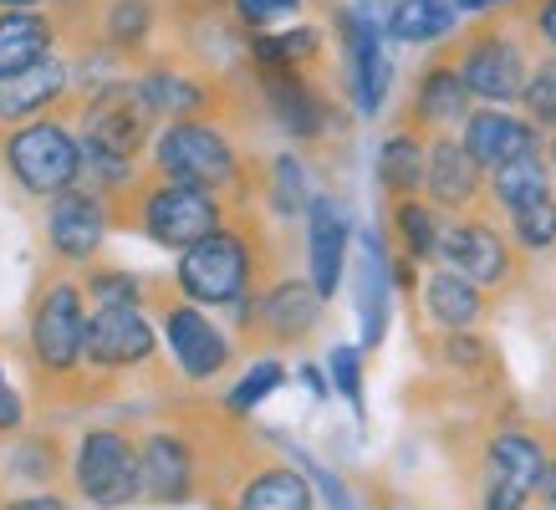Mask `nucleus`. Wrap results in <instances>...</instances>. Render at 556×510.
<instances>
[{
    "mask_svg": "<svg viewBox=\"0 0 556 510\" xmlns=\"http://www.w3.org/2000/svg\"><path fill=\"white\" fill-rule=\"evenodd\" d=\"M87 317H92V302L83 291V276H67V266H51L26 302V362L47 398L92 404V393L102 388L87 373Z\"/></svg>",
    "mask_w": 556,
    "mask_h": 510,
    "instance_id": "f257e3e1",
    "label": "nucleus"
},
{
    "mask_svg": "<svg viewBox=\"0 0 556 510\" xmlns=\"http://www.w3.org/2000/svg\"><path fill=\"white\" fill-rule=\"evenodd\" d=\"M153 102L143 98L138 82H108L102 92H92L83 107V174L87 189L98 194H123L134 184L138 153L149 149L153 138Z\"/></svg>",
    "mask_w": 556,
    "mask_h": 510,
    "instance_id": "f03ea898",
    "label": "nucleus"
},
{
    "mask_svg": "<svg viewBox=\"0 0 556 510\" xmlns=\"http://www.w3.org/2000/svg\"><path fill=\"white\" fill-rule=\"evenodd\" d=\"M128 200L113 220L134 225L138 235H149L153 245H164V251H194L200 240H210L225 225V204L219 194L210 189H194V184H179V179H164V174H143L134 184L123 189Z\"/></svg>",
    "mask_w": 556,
    "mask_h": 510,
    "instance_id": "7ed1b4c3",
    "label": "nucleus"
},
{
    "mask_svg": "<svg viewBox=\"0 0 556 510\" xmlns=\"http://www.w3.org/2000/svg\"><path fill=\"white\" fill-rule=\"evenodd\" d=\"M0 169L31 200H56L83 179V138L62 118H36L21 128H0Z\"/></svg>",
    "mask_w": 556,
    "mask_h": 510,
    "instance_id": "20e7f679",
    "label": "nucleus"
},
{
    "mask_svg": "<svg viewBox=\"0 0 556 510\" xmlns=\"http://www.w3.org/2000/svg\"><path fill=\"white\" fill-rule=\"evenodd\" d=\"M194 306H240L255 296V245L236 225H219L210 240L179 255L169 281Z\"/></svg>",
    "mask_w": 556,
    "mask_h": 510,
    "instance_id": "39448f33",
    "label": "nucleus"
},
{
    "mask_svg": "<svg viewBox=\"0 0 556 510\" xmlns=\"http://www.w3.org/2000/svg\"><path fill=\"white\" fill-rule=\"evenodd\" d=\"M72 490L98 510H123L143 500V464H138V434L128 429H87L72 444Z\"/></svg>",
    "mask_w": 556,
    "mask_h": 510,
    "instance_id": "423d86ee",
    "label": "nucleus"
},
{
    "mask_svg": "<svg viewBox=\"0 0 556 510\" xmlns=\"http://www.w3.org/2000/svg\"><path fill=\"white\" fill-rule=\"evenodd\" d=\"M149 306H153V317H159V337L169 342V357H174V368H179V378L215 383L236 362V342L204 317V306L185 302L174 286H149Z\"/></svg>",
    "mask_w": 556,
    "mask_h": 510,
    "instance_id": "0eeeda50",
    "label": "nucleus"
},
{
    "mask_svg": "<svg viewBox=\"0 0 556 510\" xmlns=\"http://www.w3.org/2000/svg\"><path fill=\"white\" fill-rule=\"evenodd\" d=\"M149 169L164 174V179H179V184H194V189L219 194V189H230L240 179V153L219 128L189 118V123L159 128Z\"/></svg>",
    "mask_w": 556,
    "mask_h": 510,
    "instance_id": "6e6552de",
    "label": "nucleus"
},
{
    "mask_svg": "<svg viewBox=\"0 0 556 510\" xmlns=\"http://www.w3.org/2000/svg\"><path fill=\"white\" fill-rule=\"evenodd\" d=\"M159 357V327L149 322L143 306H92L87 317V373L102 388L113 378L143 373Z\"/></svg>",
    "mask_w": 556,
    "mask_h": 510,
    "instance_id": "1a4fd4ad",
    "label": "nucleus"
},
{
    "mask_svg": "<svg viewBox=\"0 0 556 510\" xmlns=\"http://www.w3.org/2000/svg\"><path fill=\"white\" fill-rule=\"evenodd\" d=\"M317 322L321 296L302 276H281V281L255 291L251 302H240V332H245V342L255 337V347H296L317 332Z\"/></svg>",
    "mask_w": 556,
    "mask_h": 510,
    "instance_id": "9d476101",
    "label": "nucleus"
},
{
    "mask_svg": "<svg viewBox=\"0 0 556 510\" xmlns=\"http://www.w3.org/2000/svg\"><path fill=\"white\" fill-rule=\"evenodd\" d=\"M108 230H113V209H108V194H98V189L77 184L47 204V251L56 266L87 271L98 260Z\"/></svg>",
    "mask_w": 556,
    "mask_h": 510,
    "instance_id": "9b49d317",
    "label": "nucleus"
},
{
    "mask_svg": "<svg viewBox=\"0 0 556 510\" xmlns=\"http://www.w3.org/2000/svg\"><path fill=\"white\" fill-rule=\"evenodd\" d=\"M439 266L459 271L480 291H495L516 276V240H510L495 220H485V215H459V220L444 230Z\"/></svg>",
    "mask_w": 556,
    "mask_h": 510,
    "instance_id": "f8f14e48",
    "label": "nucleus"
},
{
    "mask_svg": "<svg viewBox=\"0 0 556 510\" xmlns=\"http://www.w3.org/2000/svg\"><path fill=\"white\" fill-rule=\"evenodd\" d=\"M138 464H143V500L149 506H185L200 490V455L179 429L138 434Z\"/></svg>",
    "mask_w": 556,
    "mask_h": 510,
    "instance_id": "ddd939ff",
    "label": "nucleus"
},
{
    "mask_svg": "<svg viewBox=\"0 0 556 510\" xmlns=\"http://www.w3.org/2000/svg\"><path fill=\"white\" fill-rule=\"evenodd\" d=\"M455 72L465 77L470 98H485V102L521 98V92H526V77H531L521 47H516L510 36H501V31L475 36L470 47H465V56L455 62Z\"/></svg>",
    "mask_w": 556,
    "mask_h": 510,
    "instance_id": "4468645a",
    "label": "nucleus"
},
{
    "mask_svg": "<svg viewBox=\"0 0 556 510\" xmlns=\"http://www.w3.org/2000/svg\"><path fill=\"white\" fill-rule=\"evenodd\" d=\"M342 271H348V215L327 194H317L306 209V281L327 302L338 296Z\"/></svg>",
    "mask_w": 556,
    "mask_h": 510,
    "instance_id": "2eb2a0df",
    "label": "nucleus"
},
{
    "mask_svg": "<svg viewBox=\"0 0 556 510\" xmlns=\"http://www.w3.org/2000/svg\"><path fill=\"white\" fill-rule=\"evenodd\" d=\"M546 464H552V455L531 429H495L485 444V480L526 495V500H536Z\"/></svg>",
    "mask_w": 556,
    "mask_h": 510,
    "instance_id": "dca6fc26",
    "label": "nucleus"
},
{
    "mask_svg": "<svg viewBox=\"0 0 556 510\" xmlns=\"http://www.w3.org/2000/svg\"><path fill=\"white\" fill-rule=\"evenodd\" d=\"M470 158L480 169H506L510 158H526V153H541V138H536V123L531 118H516V113H470L465 123V138H459Z\"/></svg>",
    "mask_w": 556,
    "mask_h": 510,
    "instance_id": "f3484780",
    "label": "nucleus"
},
{
    "mask_svg": "<svg viewBox=\"0 0 556 510\" xmlns=\"http://www.w3.org/2000/svg\"><path fill=\"white\" fill-rule=\"evenodd\" d=\"M67 87H72V72L62 62H36L26 72L0 77V128L36 123L41 113H51L56 102L67 98Z\"/></svg>",
    "mask_w": 556,
    "mask_h": 510,
    "instance_id": "a211bd4d",
    "label": "nucleus"
},
{
    "mask_svg": "<svg viewBox=\"0 0 556 510\" xmlns=\"http://www.w3.org/2000/svg\"><path fill=\"white\" fill-rule=\"evenodd\" d=\"M480 179L485 169L470 158V149L459 138H434L429 143V169H424V194L434 209H470L480 200Z\"/></svg>",
    "mask_w": 556,
    "mask_h": 510,
    "instance_id": "6ab92c4d",
    "label": "nucleus"
},
{
    "mask_svg": "<svg viewBox=\"0 0 556 510\" xmlns=\"http://www.w3.org/2000/svg\"><path fill=\"white\" fill-rule=\"evenodd\" d=\"M424 317L439 327V332H475L480 317H485V291L465 281L450 266H434L424 276Z\"/></svg>",
    "mask_w": 556,
    "mask_h": 510,
    "instance_id": "aec40b11",
    "label": "nucleus"
},
{
    "mask_svg": "<svg viewBox=\"0 0 556 510\" xmlns=\"http://www.w3.org/2000/svg\"><path fill=\"white\" fill-rule=\"evenodd\" d=\"M230 510H317V495H312V480L291 464H255L240 480Z\"/></svg>",
    "mask_w": 556,
    "mask_h": 510,
    "instance_id": "412c9836",
    "label": "nucleus"
},
{
    "mask_svg": "<svg viewBox=\"0 0 556 510\" xmlns=\"http://www.w3.org/2000/svg\"><path fill=\"white\" fill-rule=\"evenodd\" d=\"M56 21L41 11H0V77L26 72L36 62H51Z\"/></svg>",
    "mask_w": 556,
    "mask_h": 510,
    "instance_id": "4be33fe9",
    "label": "nucleus"
},
{
    "mask_svg": "<svg viewBox=\"0 0 556 510\" xmlns=\"http://www.w3.org/2000/svg\"><path fill=\"white\" fill-rule=\"evenodd\" d=\"M261 82H266V98H270V107H276V118L287 123L291 133L312 138L327 128V102H321L296 72H261Z\"/></svg>",
    "mask_w": 556,
    "mask_h": 510,
    "instance_id": "5701e85b",
    "label": "nucleus"
},
{
    "mask_svg": "<svg viewBox=\"0 0 556 510\" xmlns=\"http://www.w3.org/2000/svg\"><path fill=\"white\" fill-rule=\"evenodd\" d=\"M552 194V169H546V158L541 153H526V158H510L506 169L490 174V200L501 215H521L526 204H536Z\"/></svg>",
    "mask_w": 556,
    "mask_h": 510,
    "instance_id": "b1692460",
    "label": "nucleus"
},
{
    "mask_svg": "<svg viewBox=\"0 0 556 510\" xmlns=\"http://www.w3.org/2000/svg\"><path fill=\"white\" fill-rule=\"evenodd\" d=\"M138 87L153 102V113H164L174 123H189V113H204V102H210V87L194 72H179V67H149L138 77Z\"/></svg>",
    "mask_w": 556,
    "mask_h": 510,
    "instance_id": "393cba45",
    "label": "nucleus"
},
{
    "mask_svg": "<svg viewBox=\"0 0 556 510\" xmlns=\"http://www.w3.org/2000/svg\"><path fill=\"white\" fill-rule=\"evenodd\" d=\"M424 169H429V149L419 133H393L378 153V184L393 200H414L424 189Z\"/></svg>",
    "mask_w": 556,
    "mask_h": 510,
    "instance_id": "a878e982",
    "label": "nucleus"
},
{
    "mask_svg": "<svg viewBox=\"0 0 556 510\" xmlns=\"http://www.w3.org/2000/svg\"><path fill=\"white\" fill-rule=\"evenodd\" d=\"M414 107H419V118L434 123V128L470 123V87H465V77H459L455 67H429L419 92H414Z\"/></svg>",
    "mask_w": 556,
    "mask_h": 510,
    "instance_id": "bb28decb",
    "label": "nucleus"
},
{
    "mask_svg": "<svg viewBox=\"0 0 556 510\" xmlns=\"http://www.w3.org/2000/svg\"><path fill=\"white\" fill-rule=\"evenodd\" d=\"M444 230L450 225L439 220V209L429 200H419V194L393 204V235H399V251L408 260H434L439 245H444Z\"/></svg>",
    "mask_w": 556,
    "mask_h": 510,
    "instance_id": "cd10ccee",
    "label": "nucleus"
},
{
    "mask_svg": "<svg viewBox=\"0 0 556 510\" xmlns=\"http://www.w3.org/2000/svg\"><path fill=\"white\" fill-rule=\"evenodd\" d=\"M348 51H353V82H357V107L372 113L383 102V87H388V62H383V47H378V31L368 21H348Z\"/></svg>",
    "mask_w": 556,
    "mask_h": 510,
    "instance_id": "c85d7f7f",
    "label": "nucleus"
},
{
    "mask_svg": "<svg viewBox=\"0 0 556 510\" xmlns=\"http://www.w3.org/2000/svg\"><path fill=\"white\" fill-rule=\"evenodd\" d=\"M62 464H72V455H62V444L51 439V434H26V439H11V449H5V470L21 485H31V490L56 485Z\"/></svg>",
    "mask_w": 556,
    "mask_h": 510,
    "instance_id": "c756f323",
    "label": "nucleus"
},
{
    "mask_svg": "<svg viewBox=\"0 0 556 510\" xmlns=\"http://www.w3.org/2000/svg\"><path fill=\"white\" fill-rule=\"evenodd\" d=\"M455 0H399L388 16V36L399 41H439L455 31Z\"/></svg>",
    "mask_w": 556,
    "mask_h": 510,
    "instance_id": "7c9ffc66",
    "label": "nucleus"
},
{
    "mask_svg": "<svg viewBox=\"0 0 556 510\" xmlns=\"http://www.w3.org/2000/svg\"><path fill=\"white\" fill-rule=\"evenodd\" d=\"M357 306H363V347H378L388 332V266L378 255V240L363 245V281H357Z\"/></svg>",
    "mask_w": 556,
    "mask_h": 510,
    "instance_id": "2f4dec72",
    "label": "nucleus"
},
{
    "mask_svg": "<svg viewBox=\"0 0 556 510\" xmlns=\"http://www.w3.org/2000/svg\"><path fill=\"white\" fill-rule=\"evenodd\" d=\"M83 291L92 306H143L149 302V286L138 281V276L118 271V266H87L83 271Z\"/></svg>",
    "mask_w": 556,
    "mask_h": 510,
    "instance_id": "473e14b6",
    "label": "nucleus"
},
{
    "mask_svg": "<svg viewBox=\"0 0 556 510\" xmlns=\"http://www.w3.org/2000/svg\"><path fill=\"white\" fill-rule=\"evenodd\" d=\"M287 383V368H281V357H270V353H261L251 362V373L240 378L236 388L225 393V413H251V408H261L270 398V393Z\"/></svg>",
    "mask_w": 556,
    "mask_h": 510,
    "instance_id": "72a5a7b5",
    "label": "nucleus"
},
{
    "mask_svg": "<svg viewBox=\"0 0 556 510\" xmlns=\"http://www.w3.org/2000/svg\"><path fill=\"white\" fill-rule=\"evenodd\" d=\"M510 240H516V251H552L556 245V194L526 204L521 215H510Z\"/></svg>",
    "mask_w": 556,
    "mask_h": 510,
    "instance_id": "f704fd0d",
    "label": "nucleus"
},
{
    "mask_svg": "<svg viewBox=\"0 0 556 510\" xmlns=\"http://www.w3.org/2000/svg\"><path fill=\"white\" fill-rule=\"evenodd\" d=\"M153 26V11L149 0H113L108 5V16H102V36L113 41V47H138Z\"/></svg>",
    "mask_w": 556,
    "mask_h": 510,
    "instance_id": "c9c22d12",
    "label": "nucleus"
},
{
    "mask_svg": "<svg viewBox=\"0 0 556 510\" xmlns=\"http://www.w3.org/2000/svg\"><path fill=\"white\" fill-rule=\"evenodd\" d=\"M521 102H526V113H531L536 128H556V56H546V62L531 67Z\"/></svg>",
    "mask_w": 556,
    "mask_h": 510,
    "instance_id": "e433bc0d",
    "label": "nucleus"
},
{
    "mask_svg": "<svg viewBox=\"0 0 556 510\" xmlns=\"http://www.w3.org/2000/svg\"><path fill=\"white\" fill-rule=\"evenodd\" d=\"M270 200L281 215H296V209H312L317 194H306V174L296 158H276V169H270Z\"/></svg>",
    "mask_w": 556,
    "mask_h": 510,
    "instance_id": "4c0bfd02",
    "label": "nucleus"
},
{
    "mask_svg": "<svg viewBox=\"0 0 556 510\" xmlns=\"http://www.w3.org/2000/svg\"><path fill=\"white\" fill-rule=\"evenodd\" d=\"M327 373H332V388L363 413V353H357V347H332Z\"/></svg>",
    "mask_w": 556,
    "mask_h": 510,
    "instance_id": "58836bf2",
    "label": "nucleus"
},
{
    "mask_svg": "<svg viewBox=\"0 0 556 510\" xmlns=\"http://www.w3.org/2000/svg\"><path fill=\"white\" fill-rule=\"evenodd\" d=\"M21 429H26V398L11 388L5 362H0V439H16Z\"/></svg>",
    "mask_w": 556,
    "mask_h": 510,
    "instance_id": "ea45409f",
    "label": "nucleus"
},
{
    "mask_svg": "<svg viewBox=\"0 0 556 510\" xmlns=\"http://www.w3.org/2000/svg\"><path fill=\"white\" fill-rule=\"evenodd\" d=\"M302 0H236V11H240V21L245 26H266V21H276V16H287V11H296Z\"/></svg>",
    "mask_w": 556,
    "mask_h": 510,
    "instance_id": "a19ab883",
    "label": "nucleus"
},
{
    "mask_svg": "<svg viewBox=\"0 0 556 510\" xmlns=\"http://www.w3.org/2000/svg\"><path fill=\"white\" fill-rule=\"evenodd\" d=\"M0 510H72V506L56 490H31V495H11V500H0Z\"/></svg>",
    "mask_w": 556,
    "mask_h": 510,
    "instance_id": "79ce46f5",
    "label": "nucleus"
},
{
    "mask_svg": "<svg viewBox=\"0 0 556 510\" xmlns=\"http://www.w3.org/2000/svg\"><path fill=\"white\" fill-rule=\"evenodd\" d=\"M536 31H541V36H546V41H552V47H556V0H546V5H541V11H536Z\"/></svg>",
    "mask_w": 556,
    "mask_h": 510,
    "instance_id": "37998d69",
    "label": "nucleus"
},
{
    "mask_svg": "<svg viewBox=\"0 0 556 510\" xmlns=\"http://www.w3.org/2000/svg\"><path fill=\"white\" fill-rule=\"evenodd\" d=\"M536 500H541V506H546V510H556V459H552V464H546V475H541V490H536Z\"/></svg>",
    "mask_w": 556,
    "mask_h": 510,
    "instance_id": "c03bdc74",
    "label": "nucleus"
},
{
    "mask_svg": "<svg viewBox=\"0 0 556 510\" xmlns=\"http://www.w3.org/2000/svg\"><path fill=\"white\" fill-rule=\"evenodd\" d=\"M302 383H306V388H312V393H317V398H327V383H321V373H317V368H302Z\"/></svg>",
    "mask_w": 556,
    "mask_h": 510,
    "instance_id": "a18cd8bd",
    "label": "nucleus"
},
{
    "mask_svg": "<svg viewBox=\"0 0 556 510\" xmlns=\"http://www.w3.org/2000/svg\"><path fill=\"white\" fill-rule=\"evenodd\" d=\"M36 5H47V0H0V11H36Z\"/></svg>",
    "mask_w": 556,
    "mask_h": 510,
    "instance_id": "49530a36",
    "label": "nucleus"
},
{
    "mask_svg": "<svg viewBox=\"0 0 556 510\" xmlns=\"http://www.w3.org/2000/svg\"><path fill=\"white\" fill-rule=\"evenodd\" d=\"M459 11H490V5H506V0H455Z\"/></svg>",
    "mask_w": 556,
    "mask_h": 510,
    "instance_id": "de8ad7c7",
    "label": "nucleus"
},
{
    "mask_svg": "<svg viewBox=\"0 0 556 510\" xmlns=\"http://www.w3.org/2000/svg\"><path fill=\"white\" fill-rule=\"evenodd\" d=\"M546 153H552V164H556V138H552V149H546Z\"/></svg>",
    "mask_w": 556,
    "mask_h": 510,
    "instance_id": "09e8293b",
    "label": "nucleus"
}]
</instances>
